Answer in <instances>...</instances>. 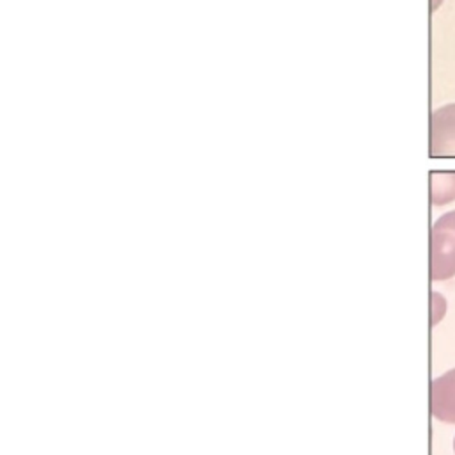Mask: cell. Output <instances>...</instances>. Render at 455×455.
<instances>
[{"instance_id": "obj_3", "label": "cell", "mask_w": 455, "mask_h": 455, "mask_svg": "<svg viewBox=\"0 0 455 455\" xmlns=\"http://www.w3.org/2000/svg\"><path fill=\"white\" fill-rule=\"evenodd\" d=\"M430 412L435 419L455 425V368L432 379Z\"/></svg>"}, {"instance_id": "obj_6", "label": "cell", "mask_w": 455, "mask_h": 455, "mask_svg": "<svg viewBox=\"0 0 455 455\" xmlns=\"http://www.w3.org/2000/svg\"><path fill=\"white\" fill-rule=\"evenodd\" d=\"M441 2H443V0H432V2H430V11L434 12V11L441 5Z\"/></svg>"}, {"instance_id": "obj_1", "label": "cell", "mask_w": 455, "mask_h": 455, "mask_svg": "<svg viewBox=\"0 0 455 455\" xmlns=\"http://www.w3.org/2000/svg\"><path fill=\"white\" fill-rule=\"evenodd\" d=\"M455 277V210L443 213L430 229V281Z\"/></svg>"}, {"instance_id": "obj_2", "label": "cell", "mask_w": 455, "mask_h": 455, "mask_svg": "<svg viewBox=\"0 0 455 455\" xmlns=\"http://www.w3.org/2000/svg\"><path fill=\"white\" fill-rule=\"evenodd\" d=\"M430 156H455V103L430 116Z\"/></svg>"}, {"instance_id": "obj_4", "label": "cell", "mask_w": 455, "mask_h": 455, "mask_svg": "<svg viewBox=\"0 0 455 455\" xmlns=\"http://www.w3.org/2000/svg\"><path fill=\"white\" fill-rule=\"evenodd\" d=\"M455 201V172L430 174V204L443 206Z\"/></svg>"}, {"instance_id": "obj_7", "label": "cell", "mask_w": 455, "mask_h": 455, "mask_svg": "<svg viewBox=\"0 0 455 455\" xmlns=\"http://www.w3.org/2000/svg\"><path fill=\"white\" fill-rule=\"evenodd\" d=\"M453 451H455V437H453Z\"/></svg>"}, {"instance_id": "obj_5", "label": "cell", "mask_w": 455, "mask_h": 455, "mask_svg": "<svg viewBox=\"0 0 455 455\" xmlns=\"http://www.w3.org/2000/svg\"><path fill=\"white\" fill-rule=\"evenodd\" d=\"M430 304H432V307H430V325L434 327V325H437L441 322V318L446 313V300H444V297L441 293L432 291L430 293Z\"/></svg>"}]
</instances>
